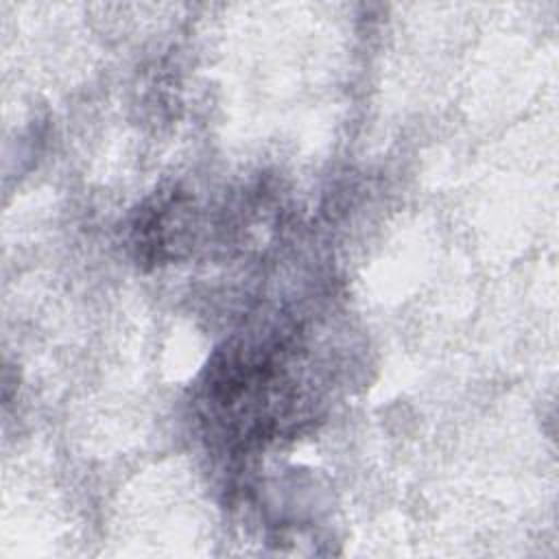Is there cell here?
<instances>
[{"mask_svg":"<svg viewBox=\"0 0 559 559\" xmlns=\"http://www.w3.org/2000/svg\"><path fill=\"white\" fill-rule=\"evenodd\" d=\"M277 345H236L207 367L205 404L218 426L236 439L277 435L295 408L297 389Z\"/></svg>","mask_w":559,"mask_h":559,"instance_id":"6da1fadb","label":"cell"}]
</instances>
